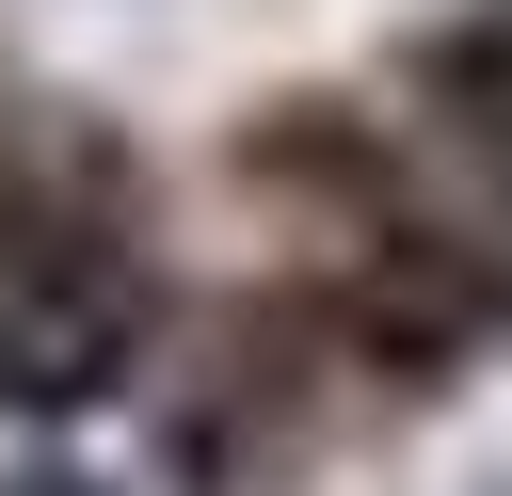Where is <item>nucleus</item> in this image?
Masks as SVG:
<instances>
[{
	"mask_svg": "<svg viewBox=\"0 0 512 496\" xmlns=\"http://www.w3.org/2000/svg\"><path fill=\"white\" fill-rule=\"evenodd\" d=\"M144 336H160L144 160L64 96H0V400L32 416L112 400Z\"/></svg>",
	"mask_w": 512,
	"mask_h": 496,
	"instance_id": "obj_1",
	"label": "nucleus"
},
{
	"mask_svg": "<svg viewBox=\"0 0 512 496\" xmlns=\"http://www.w3.org/2000/svg\"><path fill=\"white\" fill-rule=\"evenodd\" d=\"M416 96L448 112V144H480L512 176V0H464L432 48H416Z\"/></svg>",
	"mask_w": 512,
	"mask_h": 496,
	"instance_id": "obj_2",
	"label": "nucleus"
},
{
	"mask_svg": "<svg viewBox=\"0 0 512 496\" xmlns=\"http://www.w3.org/2000/svg\"><path fill=\"white\" fill-rule=\"evenodd\" d=\"M0 496H112V480H80V464H0Z\"/></svg>",
	"mask_w": 512,
	"mask_h": 496,
	"instance_id": "obj_3",
	"label": "nucleus"
}]
</instances>
